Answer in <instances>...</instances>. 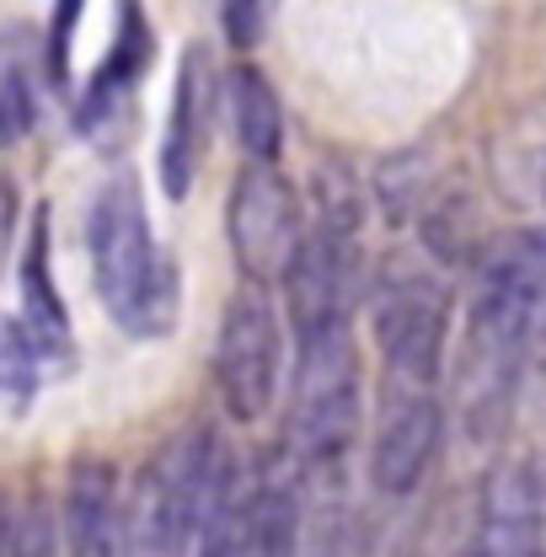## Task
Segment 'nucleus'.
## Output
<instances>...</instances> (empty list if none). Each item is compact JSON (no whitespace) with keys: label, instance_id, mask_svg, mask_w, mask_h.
I'll list each match as a JSON object with an SVG mask.
<instances>
[{"label":"nucleus","instance_id":"3","mask_svg":"<svg viewBox=\"0 0 546 557\" xmlns=\"http://www.w3.org/2000/svg\"><path fill=\"white\" fill-rule=\"evenodd\" d=\"M214 456H220V434L209 423H188L145 461V472L129 487V504H124V553L194 557Z\"/></svg>","mask_w":546,"mask_h":557},{"label":"nucleus","instance_id":"14","mask_svg":"<svg viewBox=\"0 0 546 557\" xmlns=\"http://www.w3.org/2000/svg\"><path fill=\"white\" fill-rule=\"evenodd\" d=\"M38 81H49V75H44V44L33 38V27H22V22L0 27V150L33 135Z\"/></svg>","mask_w":546,"mask_h":557},{"label":"nucleus","instance_id":"9","mask_svg":"<svg viewBox=\"0 0 546 557\" xmlns=\"http://www.w3.org/2000/svg\"><path fill=\"white\" fill-rule=\"evenodd\" d=\"M472 557H546V478L536 461L504 456L487 472Z\"/></svg>","mask_w":546,"mask_h":557},{"label":"nucleus","instance_id":"6","mask_svg":"<svg viewBox=\"0 0 546 557\" xmlns=\"http://www.w3.org/2000/svg\"><path fill=\"white\" fill-rule=\"evenodd\" d=\"M375 344L392 381L439 386L450 344V289L423 269H397L375 295Z\"/></svg>","mask_w":546,"mask_h":557},{"label":"nucleus","instance_id":"2","mask_svg":"<svg viewBox=\"0 0 546 557\" xmlns=\"http://www.w3.org/2000/svg\"><path fill=\"white\" fill-rule=\"evenodd\" d=\"M364 423V364L348 317L295 333V381H289V467H348V450Z\"/></svg>","mask_w":546,"mask_h":557},{"label":"nucleus","instance_id":"1","mask_svg":"<svg viewBox=\"0 0 546 557\" xmlns=\"http://www.w3.org/2000/svg\"><path fill=\"white\" fill-rule=\"evenodd\" d=\"M86 252H91L97 300L124 338H166L177 327L183 274L177 258L156 247L135 172H119L97 188L86 209Z\"/></svg>","mask_w":546,"mask_h":557},{"label":"nucleus","instance_id":"13","mask_svg":"<svg viewBox=\"0 0 546 557\" xmlns=\"http://www.w3.org/2000/svg\"><path fill=\"white\" fill-rule=\"evenodd\" d=\"M145 65H150V27H145V11H139V0H119V33H113V49L102 54V65H97L86 97H80V129H97L102 119H113L119 102L139 86Z\"/></svg>","mask_w":546,"mask_h":557},{"label":"nucleus","instance_id":"18","mask_svg":"<svg viewBox=\"0 0 546 557\" xmlns=\"http://www.w3.org/2000/svg\"><path fill=\"white\" fill-rule=\"evenodd\" d=\"M284 0H220V33L231 49H258Z\"/></svg>","mask_w":546,"mask_h":557},{"label":"nucleus","instance_id":"7","mask_svg":"<svg viewBox=\"0 0 546 557\" xmlns=\"http://www.w3.org/2000/svg\"><path fill=\"white\" fill-rule=\"evenodd\" d=\"M445 434V403L429 381H392L381 386V413L370 434V483L381 498H408L434 467Z\"/></svg>","mask_w":546,"mask_h":557},{"label":"nucleus","instance_id":"16","mask_svg":"<svg viewBox=\"0 0 546 557\" xmlns=\"http://www.w3.org/2000/svg\"><path fill=\"white\" fill-rule=\"evenodd\" d=\"M38 381H44V364L27 344L22 322H0V392L11 397V408H27Z\"/></svg>","mask_w":546,"mask_h":557},{"label":"nucleus","instance_id":"12","mask_svg":"<svg viewBox=\"0 0 546 557\" xmlns=\"http://www.w3.org/2000/svg\"><path fill=\"white\" fill-rule=\"evenodd\" d=\"M263 478H269V467L252 472V467H241L220 445L214 472H209L204 515H199V536H194V557H247L258 498H263Z\"/></svg>","mask_w":546,"mask_h":557},{"label":"nucleus","instance_id":"8","mask_svg":"<svg viewBox=\"0 0 546 557\" xmlns=\"http://www.w3.org/2000/svg\"><path fill=\"white\" fill-rule=\"evenodd\" d=\"M214 113H220V75L209 60L204 44L183 49L177 75H172V102H166V129H161V188L172 205H183L199 183V166H204L209 150V129H214Z\"/></svg>","mask_w":546,"mask_h":557},{"label":"nucleus","instance_id":"17","mask_svg":"<svg viewBox=\"0 0 546 557\" xmlns=\"http://www.w3.org/2000/svg\"><path fill=\"white\" fill-rule=\"evenodd\" d=\"M80 16H86V0H54V16L44 33V75L54 91H70V49H75Z\"/></svg>","mask_w":546,"mask_h":557},{"label":"nucleus","instance_id":"5","mask_svg":"<svg viewBox=\"0 0 546 557\" xmlns=\"http://www.w3.org/2000/svg\"><path fill=\"white\" fill-rule=\"evenodd\" d=\"M225 236H231V258L241 278L252 284H278L289 274L300 242H306V205L295 194V183L278 172V161H247L231 183V205H225Z\"/></svg>","mask_w":546,"mask_h":557},{"label":"nucleus","instance_id":"15","mask_svg":"<svg viewBox=\"0 0 546 557\" xmlns=\"http://www.w3.org/2000/svg\"><path fill=\"white\" fill-rule=\"evenodd\" d=\"M220 102L231 113V129H236V145L247 150V161H278L284 108H278V91L269 86V75L252 65H236L220 81Z\"/></svg>","mask_w":546,"mask_h":557},{"label":"nucleus","instance_id":"10","mask_svg":"<svg viewBox=\"0 0 546 557\" xmlns=\"http://www.w3.org/2000/svg\"><path fill=\"white\" fill-rule=\"evenodd\" d=\"M60 542H65V557H129L124 553V487L113 461L102 456L70 461Z\"/></svg>","mask_w":546,"mask_h":557},{"label":"nucleus","instance_id":"4","mask_svg":"<svg viewBox=\"0 0 546 557\" xmlns=\"http://www.w3.org/2000/svg\"><path fill=\"white\" fill-rule=\"evenodd\" d=\"M284 381V322L269 284H241L225 306L220 338H214V386L236 423H258L278 403Z\"/></svg>","mask_w":546,"mask_h":557},{"label":"nucleus","instance_id":"19","mask_svg":"<svg viewBox=\"0 0 546 557\" xmlns=\"http://www.w3.org/2000/svg\"><path fill=\"white\" fill-rule=\"evenodd\" d=\"M5 231H11V188H0V247H5Z\"/></svg>","mask_w":546,"mask_h":557},{"label":"nucleus","instance_id":"11","mask_svg":"<svg viewBox=\"0 0 546 557\" xmlns=\"http://www.w3.org/2000/svg\"><path fill=\"white\" fill-rule=\"evenodd\" d=\"M22 333L38 354L44 370H70L75 344H70V311L54 289V269H49V209L33 214V231H27V247H22Z\"/></svg>","mask_w":546,"mask_h":557}]
</instances>
